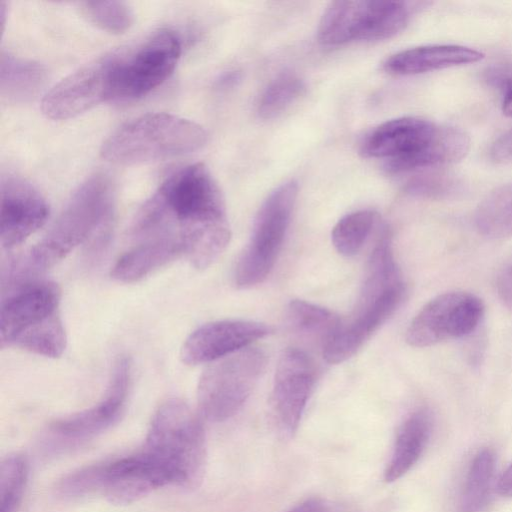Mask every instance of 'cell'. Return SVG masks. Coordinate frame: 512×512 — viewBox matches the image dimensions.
<instances>
[{
  "instance_id": "cell-1",
  "label": "cell",
  "mask_w": 512,
  "mask_h": 512,
  "mask_svg": "<svg viewBox=\"0 0 512 512\" xmlns=\"http://www.w3.org/2000/svg\"><path fill=\"white\" fill-rule=\"evenodd\" d=\"M228 222L223 195L204 164L187 165L167 177L132 223L142 237L176 236L182 241L205 228Z\"/></svg>"
},
{
  "instance_id": "cell-2",
  "label": "cell",
  "mask_w": 512,
  "mask_h": 512,
  "mask_svg": "<svg viewBox=\"0 0 512 512\" xmlns=\"http://www.w3.org/2000/svg\"><path fill=\"white\" fill-rule=\"evenodd\" d=\"M469 149V136L461 129L419 117L386 121L371 130L360 145L364 157L383 159L384 169L391 175L452 164L463 159Z\"/></svg>"
},
{
  "instance_id": "cell-3",
  "label": "cell",
  "mask_w": 512,
  "mask_h": 512,
  "mask_svg": "<svg viewBox=\"0 0 512 512\" xmlns=\"http://www.w3.org/2000/svg\"><path fill=\"white\" fill-rule=\"evenodd\" d=\"M61 291L50 281L17 285L3 300L0 312L1 347H17L49 358L60 357L67 337L60 317Z\"/></svg>"
},
{
  "instance_id": "cell-4",
  "label": "cell",
  "mask_w": 512,
  "mask_h": 512,
  "mask_svg": "<svg viewBox=\"0 0 512 512\" xmlns=\"http://www.w3.org/2000/svg\"><path fill=\"white\" fill-rule=\"evenodd\" d=\"M113 202V188L105 175L87 178L23 261L27 269L32 273L48 269L101 230L112 227Z\"/></svg>"
},
{
  "instance_id": "cell-5",
  "label": "cell",
  "mask_w": 512,
  "mask_h": 512,
  "mask_svg": "<svg viewBox=\"0 0 512 512\" xmlns=\"http://www.w3.org/2000/svg\"><path fill=\"white\" fill-rule=\"evenodd\" d=\"M208 134L200 124L170 113H148L115 130L100 154L118 165H135L181 156L201 149Z\"/></svg>"
},
{
  "instance_id": "cell-6",
  "label": "cell",
  "mask_w": 512,
  "mask_h": 512,
  "mask_svg": "<svg viewBox=\"0 0 512 512\" xmlns=\"http://www.w3.org/2000/svg\"><path fill=\"white\" fill-rule=\"evenodd\" d=\"M141 451L172 472L178 484L198 481L206 455L200 417L184 401L166 400L152 417Z\"/></svg>"
},
{
  "instance_id": "cell-7",
  "label": "cell",
  "mask_w": 512,
  "mask_h": 512,
  "mask_svg": "<svg viewBox=\"0 0 512 512\" xmlns=\"http://www.w3.org/2000/svg\"><path fill=\"white\" fill-rule=\"evenodd\" d=\"M267 365L261 348L249 346L209 363L197 386L199 413L211 422H223L243 407Z\"/></svg>"
},
{
  "instance_id": "cell-8",
  "label": "cell",
  "mask_w": 512,
  "mask_h": 512,
  "mask_svg": "<svg viewBox=\"0 0 512 512\" xmlns=\"http://www.w3.org/2000/svg\"><path fill=\"white\" fill-rule=\"evenodd\" d=\"M298 194L294 180L275 188L264 200L254 219L252 233L235 267L234 281L239 288L263 282L277 260Z\"/></svg>"
},
{
  "instance_id": "cell-9",
  "label": "cell",
  "mask_w": 512,
  "mask_h": 512,
  "mask_svg": "<svg viewBox=\"0 0 512 512\" xmlns=\"http://www.w3.org/2000/svg\"><path fill=\"white\" fill-rule=\"evenodd\" d=\"M180 55V38L170 29L156 31L128 53H116L112 100L130 101L149 94L170 77Z\"/></svg>"
},
{
  "instance_id": "cell-10",
  "label": "cell",
  "mask_w": 512,
  "mask_h": 512,
  "mask_svg": "<svg viewBox=\"0 0 512 512\" xmlns=\"http://www.w3.org/2000/svg\"><path fill=\"white\" fill-rule=\"evenodd\" d=\"M484 305L466 291H450L426 303L410 322L405 339L413 347H428L464 337L479 325Z\"/></svg>"
},
{
  "instance_id": "cell-11",
  "label": "cell",
  "mask_w": 512,
  "mask_h": 512,
  "mask_svg": "<svg viewBox=\"0 0 512 512\" xmlns=\"http://www.w3.org/2000/svg\"><path fill=\"white\" fill-rule=\"evenodd\" d=\"M114 63L115 53L105 55L63 78L44 95L43 114L66 120L112 100Z\"/></svg>"
},
{
  "instance_id": "cell-12",
  "label": "cell",
  "mask_w": 512,
  "mask_h": 512,
  "mask_svg": "<svg viewBox=\"0 0 512 512\" xmlns=\"http://www.w3.org/2000/svg\"><path fill=\"white\" fill-rule=\"evenodd\" d=\"M315 382V363L306 352L291 347L281 354L274 375L270 410L282 436L291 437L297 431Z\"/></svg>"
},
{
  "instance_id": "cell-13",
  "label": "cell",
  "mask_w": 512,
  "mask_h": 512,
  "mask_svg": "<svg viewBox=\"0 0 512 512\" xmlns=\"http://www.w3.org/2000/svg\"><path fill=\"white\" fill-rule=\"evenodd\" d=\"M131 382V363L122 356L115 362L104 396L93 406L55 420L50 431L71 441L91 438L114 424L124 410Z\"/></svg>"
},
{
  "instance_id": "cell-14",
  "label": "cell",
  "mask_w": 512,
  "mask_h": 512,
  "mask_svg": "<svg viewBox=\"0 0 512 512\" xmlns=\"http://www.w3.org/2000/svg\"><path fill=\"white\" fill-rule=\"evenodd\" d=\"M49 216L42 194L25 179L7 175L1 181L0 243L12 249L40 229Z\"/></svg>"
},
{
  "instance_id": "cell-15",
  "label": "cell",
  "mask_w": 512,
  "mask_h": 512,
  "mask_svg": "<svg viewBox=\"0 0 512 512\" xmlns=\"http://www.w3.org/2000/svg\"><path fill=\"white\" fill-rule=\"evenodd\" d=\"M406 295V285L367 301H358L354 315L341 323L336 333L322 348L326 362L338 364L351 358L364 343L400 307Z\"/></svg>"
},
{
  "instance_id": "cell-16",
  "label": "cell",
  "mask_w": 512,
  "mask_h": 512,
  "mask_svg": "<svg viewBox=\"0 0 512 512\" xmlns=\"http://www.w3.org/2000/svg\"><path fill=\"white\" fill-rule=\"evenodd\" d=\"M271 333V328L250 320H220L194 330L181 347L180 357L187 365L211 363L251 346Z\"/></svg>"
},
{
  "instance_id": "cell-17",
  "label": "cell",
  "mask_w": 512,
  "mask_h": 512,
  "mask_svg": "<svg viewBox=\"0 0 512 512\" xmlns=\"http://www.w3.org/2000/svg\"><path fill=\"white\" fill-rule=\"evenodd\" d=\"M484 54L462 45H425L402 50L383 63L393 75L411 76L478 62Z\"/></svg>"
},
{
  "instance_id": "cell-18",
  "label": "cell",
  "mask_w": 512,
  "mask_h": 512,
  "mask_svg": "<svg viewBox=\"0 0 512 512\" xmlns=\"http://www.w3.org/2000/svg\"><path fill=\"white\" fill-rule=\"evenodd\" d=\"M182 255H185V248L178 237L166 236L141 241L118 258L111 276L119 282L133 283Z\"/></svg>"
},
{
  "instance_id": "cell-19",
  "label": "cell",
  "mask_w": 512,
  "mask_h": 512,
  "mask_svg": "<svg viewBox=\"0 0 512 512\" xmlns=\"http://www.w3.org/2000/svg\"><path fill=\"white\" fill-rule=\"evenodd\" d=\"M432 432V418L428 410L410 413L398 428L393 450L384 471V479L391 483L404 476L423 454Z\"/></svg>"
},
{
  "instance_id": "cell-20",
  "label": "cell",
  "mask_w": 512,
  "mask_h": 512,
  "mask_svg": "<svg viewBox=\"0 0 512 512\" xmlns=\"http://www.w3.org/2000/svg\"><path fill=\"white\" fill-rule=\"evenodd\" d=\"M368 8L369 1L366 0L331 2L319 22V42L326 46H338L352 40H360Z\"/></svg>"
},
{
  "instance_id": "cell-21",
  "label": "cell",
  "mask_w": 512,
  "mask_h": 512,
  "mask_svg": "<svg viewBox=\"0 0 512 512\" xmlns=\"http://www.w3.org/2000/svg\"><path fill=\"white\" fill-rule=\"evenodd\" d=\"M46 69L40 63L2 51L0 59V93L9 103H25L44 86Z\"/></svg>"
},
{
  "instance_id": "cell-22",
  "label": "cell",
  "mask_w": 512,
  "mask_h": 512,
  "mask_svg": "<svg viewBox=\"0 0 512 512\" xmlns=\"http://www.w3.org/2000/svg\"><path fill=\"white\" fill-rule=\"evenodd\" d=\"M425 3L411 1H369L367 19L360 40L380 41L401 32L412 14Z\"/></svg>"
},
{
  "instance_id": "cell-23",
  "label": "cell",
  "mask_w": 512,
  "mask_h": 512,
  "mask_svg": "<svg viewBox=\"0 0 512 512\" xmlns=\"http://www.w3.org/2000/svg\"><path fill=\"white\" fill-rule=\"evenodd\" d=\"M287 319L293 331L317 341L321 349L342 323L340 317L327 308L300 299L288 304Z\"/></svg>"
},
{
  "instance_id": "cell-24",
  "label": "cell",
  "mask_w": 512,
  "mask_h": 512,
  "mask_svg": "<svg viewBox=\"0 0 512 512\" xmlns=\"http://www.w3.org/2000/svg\"><path fill=\"white\" fill-rule=\"evenodd\" d=\"M474 222L482 235L512 237V181L495 189L478 205Z\"/></svg>"
},
{
  "instance_id": "cell-25",
  "label": "cell",
  "mask_w": 512,
  "mask_h": 512,
  "mask_svg": "<svg viewBox=\"0 0 512 512\" xmlns=\"http://www.w3.org/2000/svg\"><path fill=\"white\" fill-rule=\"evenodd\" d=\"M495 467V455L489 448L473 458L460 498V512H480L487 504Z\"/></svg>"
},
{
  "instance_id": "cell-26",
  "label": "cell",
  "mask_w": 512,
  "mask_h": 512,
  "mask_svg": "<svg viewBox=\"0 0 512 512\" xmlns=\"http://www.w3.org/2000/svg\"><path fill=\"white\" fill-rule=\"evenodd\" d=\"M378 213L363 209L342 217L333 227L331 240L336 251L346 257L356 255L378 221Z\"/></svg>"
},
{
  "instance_id": "cell-27",
  "label": "cell",
  "mask_w": 512,
  "mask_h": 512,
  "mask_svg": "<svg viewBox=\"0 0 512 512\" xmlns=\"http://www.w3.org/2000/svg\"><path fill=\"white\" fill-rule=\"evenodd\" d=\"M305 91V84L296 74L285 72L272 80L261 94L257 113L262 119H272L284 112Z\"/></svg>"
},
{
  "instance_id": "cell-28",
  "label": "cell",
  "mask_w": 512,
  "mask_h": 512,
  "mask_svg": "<svg viewBox=\"0 0 512 512\" xmlns=\"http://www.w3.org/2000/svg\"><path fill=\"white\" fill-rule=\"evenodd\" d=\"M28 478V462L19 453L4 457L0 464V512H16Z\"/></svg>"
},
{
  "instance_id": "cell-29",
  "label": "cell",
  "mask_w": 512,
  "mask_h": 512,
  "mask_svg": "<svg viewBox=\"0 0 512 512\" xmlns=\"http://www.w3.org/2000/svg\"><path fill=\"white\" fill-rule=\"evenodd\" d=\"M81 10L90 22L113 34L124 33L134 21L133 11L124 1H85Z\"/></svg>"
},
{
  "instance_id": "cell-30",
  "label": "cell",
  "mask_w": 512,
  "mask_h": 512,
  "mask_svg": "<svg viewBox=\"0 0 512 512\" xmlns=\"http://www.w3.org/2000/svg\"><path fill=\"white\" fill-rule=\"evenodd\" d=\"M460 189V182L452 176L446 174H427L411 180L407 184L406 191L421 197L442 198L454 195Z\"/></svg>"
},
{
  "instance_id": "cell-31",
  "label": "cell",
  "mask_w": 512,
  "mask_h": 512,
  "mask_svg": "<svg viewBox=\"0 0 512 512\" xmlns=\"http://www.w3.org/2000/svg\"><path fill=\"white\" fill-rule=\"evenodd\" d=\"M484 80L488 86L499 92L503 114L512 117V61L489 66L484 71Z\"/></svg>"
},
{
  "instance_id": "cell-32",
  "label": "cell",
  "mask_w": 512,
  "mask_h": 512,
  "mask_svg": "<svg viewBox=\"0 0 512 512\" xmlns=\"http://www.w3.org/2000/svg\"><path fill=\"white\" fill-rule=\"evenodd\" d=\"M489 156L492 161L498 164L512 162V128L492 143Z\"/></svg>"
},
{
  "instance_id": "cell-33",
  "label": "cell",
  "mask_w": 512,
  "mask_h": 512,
  "mask_svg": "<svg viewBox=\"0 0 512 512\" xmlns=\"http://www.w3.org/2000/svg\"><path fill=\"white\" fill-rule=\"evenodd\" d=\"M496 290L502 303L512 310V262L506 265L498 274Z\"/></svg>"
},
{
  "instance_id": "cell-34",
  "label": "cell",
  "mask_w": 512,
  "mask_h": 512,
  "mask_svg": "<svg viewBox=\"0 0 512 512\" xmlns=\"http://www.w3.org/2000/svg\"><path fill=\"white\" fill-rule=\"evenodd\" d=\"M287 512H333L331 506L321 498H309Z\"/></svg>"
},
{
  "instance_id": "cell-35",
  "label": "cell",
  "mask_w": 512,
  "mask_h": 512,
  "mask_svg": "<svg viewBox=\"0 0 512 512\" xmlns=\"http://www.w3.org/2000/svg\"><path fill=\"white\" fill-rule=\"evenodd\" d=\"M497 492L504 497H512V464L502 473L497 482Z\"/></svg>"
},
{
  "instance_id": "cell-36",
  "label": "cell",
  "mask_w": 512,
  "mask_h": 512,
  "mask_svg": "<svg viewBox=\"0 0 512 512\" xmlns=\"http://www.w3.org/2000/svg\"><path fill=\"white\" fill-rule=\"evenodd\" d=\"M241 79L238 71H227L223 73L216 81V86L220 89H227L235 86Z\"/></svg>"
}]
</instances>
